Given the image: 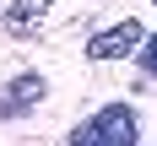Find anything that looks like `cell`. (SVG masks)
<instances>
[{
  "mask_svg": "<svg viewBox=\"0 0 157 146\" xmlns=\"http://www.w3.org/2000/svg\"><path fill=\"white\" fill-rule=\"evenodd\" d=\"M44 16H49V0H11L0 11V27L11 32V38H27V32H38Z\"/></svg>",
  "mask_w": 157,
  "mask_h": 146,
  "instance_id": "277c9868",
  "label": "cell"
},
{
  "mask_svg": "<svg viewBox=\"0 0 157 146\" xmlns=\"http://www.w3.org/2000/svg\"><path fill=\"white\" fill-rule=\"evenodd\" d=\"M152 6H157V0H152Z\"/></svg>",
  "mask_w": 157,
  "mask_h": 146,
  "instance_id": "8992f818",
  "label": "cell"
},
{
  "mask_svg": "<svg viewBox=\"0 0 157 146\" xmlns=\"http://www.w3.org/2000/svg\"><path fill=\"white\" fill-rule=\"evenodd\" d=\"M141 130H136V114L125 108V103H109V108H98L92 119H81L76 130H71V141H87V146H125L136 141Z\"/></svg>",
  "mask_w": 157,
  "mask_h": 146,
  "instance_id": "6da1fadb",
  "label": "cell"
},
{
  "mask_svg": "<svg viewBox=\"0 0 157 146\" xmlns=\"http://www.w3.org/2000/svg\"><path fill=\"white\" fill-rule=\"evenodd\" d=\"M146 43V32H141V22H114V27H103V32H92L87 38V60H125V54H136V49Z\"/></svg>",
  "mask_w": 157,
  "mask_h": 146,
  "instance_id": "7a4b0ae2",
  "label": "cell"
},
{
  "mask_svg": "<svg viewBox=\"0 0 157 146\" xmlns=\"http://www.w3.org/2000/svg\"><path fill=\"white\" fill-rule=\"evenodd\" d=\"M44 76L38 70H27V76H16V81H6L0 87V119H22V114H33L38 103H44Z\"/></svg>",
  "mask_w": 157,
  "mask_h": 146,
  "instance_id": "3957f363",
  "label": "cell"
},
{
  "mask_svg": "<svg viewBox=\"0 0 157 146\" xmlns=\"http://www.w3.org/2000/svg\"><path fill=\"white\" fill-rule=\"evenodd\" d=\"M141 65H146V76L157 81V38H146V43H141Z\"/></svg>",
  "mask_w": 157,
  "mask_h": 146,
  "instance_id": "5b68a950",
  "label": "cell"
}]
</instances>
